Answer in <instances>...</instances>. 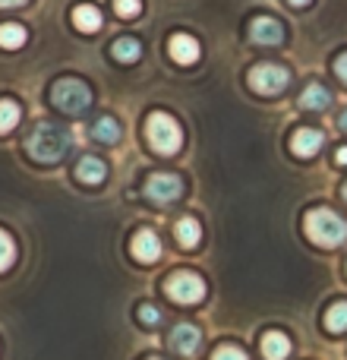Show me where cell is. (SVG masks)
Instances as JSON below:
<instances>
[{"label": "cell", "mask_w": 347, "mask_h": 360, "mask_svg": "<svg viewBox=\"0 0 347 360\" xmlns=\"http://www.w3.org/2000/svg\"><path fill=\"white\" fill-rule=\"evenodd\" d=\"M73 139L63 130L60 124H51V120H41V124L32 127V133L25 136V149L35 162H60L70 152Z\"/></svg>", "instance_id": "6da1fadb"}, {"label": "cell", "mask_w": 347, "mask_h": 360, "mask_svg": "<svg viewBox=\"0 0 347 360\" xmlns=\"http://www.w3.org/2000/svg\"><path fill=\"white\" fill-rule=\"evenodd\" d=\"M303 231L319 247H338L347 240V221L332 209H310L303 218Z\"/></svg>", "instance_id": "7a4b0ae2"}, {"label": "cell", "mask_w": 347, "mask_h": 360, "mask_svg": "<svg viewBox=\"0 0 347 360\" xmlns=\"http://www.w3.org/2000/svg\"><path fill=\"white\" fill-rule=\"evenodd\" d=\"M145 139L149 146L158 152V155H174L180 152V143H183V133H180V124L164 111H152L149 120H145Z\"/></svg>", "instance_id": "3957f363"}, {"label": "cell", "mask_w": 347, "mask_h": 360, "mask_svg": "<svg viewBox=\"0 0 347 360\" xmlns=\"http://www.w3.org/2000/svg\"><path fill=\"white\" fill-rule=\"evenodd\" d=\"M54 108H60L63 114H86L92 105V89L79 79H57L51 89Z\"/></svg>", "instance_id": "277c9868"}, {"label": "cell", "mask_w": 347, "mask_h": 360, "mask_svg": "<svg viewBox=\"0 0 347 360\" xmlns=\"http://www.w3.org/2000/svg\"><path fill=\"white\" fill-rule=\"evenodd\" d=\"M164 291H168L171 300L177 304H199L205 297V281L199 278L196 272H174L168 281H164Z\"/></svg>", "instance_id": "5b68a950"}, {"label": "cell", "mask_w": 347, "mask_h": 360, "mask_svg": "<svg viewBox=\"0 0 347 360\" xmlns=\"http://www.w3.org/2000/svg\"><path fill=\"white\" fill-rule=\"evenodd\" d=\"M249 86L256 89V92L262 95H275L281 92V89L287 86V79H291V73H287L281 63H256L253 70H249Z\"/></svg>", "instance_id": "8992f818"}, {"label": "cell", "mask_w": 347, "mask_h": 360, "mask_svg": "<svg viewBox=\"0 0 347 360\" xmlns=\"http://www.w3.org/2000/svg\"><path fill=\"white\" fill-rule=\"evenodd\" d=\"M180 193H183V180H180L177 174H164L162 171V174H152L149 180H145V196L158 205L177 202Z\"/></svg>", "instance_id": "52a82bcc"}, {"label": "cell", "mask_w": 347, "mask_h": 360, "mask_svg": "<svg viewBox=\"0 0 347 360\" xmlns=\"http://www.w3.org/2000/svg\"><path fill=\"white\" fill-rule=\"evenodd\" d=\"M249 38H253L256 44L275 48V44H281V38H284V29H281V22L275 16H256L253 22H249Z\"/></svg>", "instance_id": "ba28073f"}, {"label": "cell", "mask_w": 347, "mask_h": 360, "mask_svg": "<svg viewBox=\"0 0 347 360\" xmlns=\"http://www.w3.org/2000/svg\"><path fill=\"white\" fill-rule=\"evenodd\" d=\"M130 250H133V256H136L139 262H155L158 256H162V240H158L155 231L143 228V231H136V234H133Z\"/></svg>", "instance_id": "9c48e42d"}, {"label": "cell", "mask_w": 347, "mask_h": 360, "mask_svg": "<svg viewBox=\"0 0 347 360\" xmlns=\"http://www.w3.org/2000/svg\"><path fill=\"white\" fill-rule=\"evenodd\" d=\"M199 345H202V332H199L196 326L183 323V326H177V329L171 332V348L177 351V354L192 357L199 351Z\"/></svg>", "instance_id": "30bf717a"}, {"label": "cell", "mask_w": 347, "mask_h": 360, "mask_svg": "<svg viewBox=\"0 0 347 360\" xmlns=\"http://www.w3.org/2000/svg\"><path fill=\"white\" fill-rule=\"evenodd\" d=\"M168 51H171V57L177 63H196L199 60V54H202V51H199V41L192 35H183V32H177V35L171 38L168 41Z\"/></svg>", "instance_id": "8fae6325"}, {"label": "cell", "mask_w": 347, "mask_h": 360, "mask_svg": "<svg viewBox=\"0 0 347 360\" xmlns=\"http://www.w3.org/2000/svg\"><path fill=\"white\" fill-rule=\"evenodd\" d=\"M322 143H325V136L319 130H310V127H303V130H297L294 133V139H291V149H294V155H300V158H310V155H316L319 149H322Z\"/></svg>", "instance_id": "7c38bea8"}, {"label": "cell", "mask_w": 347, "mask_h": 360, "mask_svg": "<svg viewBox=\"0 0 347 360\" xmlns=\"http://www.w3.org/2000/svg\"><path fill=\"white\" fill-rule=\"evenodd\" d=\"M291 354V338L284 332H266L262 335V357L266 360H284Z\"/></svg>", "instance_id": "4fadbf2b"}, {"label": "cell", "mask_w": 347, "mask_h": 360, "mask_svg": "<svg viewBox=\"0 0 347 360\" xmlns=\"http://www.w3.org/2000/svg\"><path fill=\"white\" fill-rule=\"evenodd\" d=\"M332 105V92L322 86V82H310V86L303 89V95H300V108L303 111H322V108Z\"/></svg>", "instance_id": "5bb4252c"}, {"label": "cell", "mask_w": 347, "mask_h": 360, "mask_svg": "<svg viewBox=\"0 0 347 360\" xmlns=\"http://www.w3.org/2000/svg\"><path fill=\"white\" fill-rule=\"evenodd\" d=\"M76 177H79L82 184H89V186H98L101 180L107 177V168H105V162H101V158L86 155L79 165H76Z\"/></svg>", "instance_id": "9a60e30c"}, {"label": "cell", "mask_w": 347, "mask_h": 360, "mask_svg": "<svg viewBox=\"0 0 347 360\" xmlns=\"http://www.w3.org/2000/svg\"><path fill=\"white\" fill-rule=\"evenodd\" d=\"M174 234H177V240H180V247H186V250H192V247H199V240H202V228H199V221L196 218H180L177 224H174Z\"/></svg>", "instance_id": "2e32d148"}, {"label": "cell", "mask_w": 347, "mask_h": 360, "mask_svg": "<svg viewBox=\"0 0 347 360\" xmlns=\"http://www.w3.org/2000/svg\"><path fill=\"white\" fill-rule=\"evenodd\" d=\"M73 22L79 32H98L101 29V10L92 4H79L73 10Z\"/></svg>", "instance_id": "e0dca14e"}, {"label": "cell", "mask_w": 347, "mask_h": 360, "mask_svg": "<svg viewBox=\"0 0 347 360\" xmlns=\"http://www.w3.org/2000/svg\"><path fill=\"white\" fill-rule=\"evenodd\" d=\"M111 54L117 57L120 63H136L139 54H143V48H139L136 38H117V41L111 44Z\"/></svg>", "instance_id": "ac0fdd59"}, {"label": "cell", "mask_w": 347, "mask_h": 360, "mask_svg": "<svg viewBox=\"0 0 347 360\" xmlns=\"http://www.w3.org/2000/svg\"><path fill=\"white\" fill-rule=\"evenodd\" d=\"M25 38H29V32L22 29L19 22H4L0 25V48H22Z\"/></svg>", "instance_id": "d6986e66"}, {"label": "cell", "mask_w": 347, "mask_h": 360, "mask_svg": "<svg viewBox=\"0 0 347 360\" xmlns=\"http://www.w3.org/2000/svg\"><path fill=\"white\" fill-rule=\"evenodd\" d=\"M92 136L101 139V143H117L120 139V124L114 117H101L92 124Z\"/></svg>", "instance_id": "ffe728a7"}, {"label": "cell", "mask_w": 347, "mask_h": 360, "mask_svg": "<svg viewBox=\"0 0 347 360\" xmlns=\"http://www.w3.org/2000/svg\"><path fill=\"white\" fill-rule=\"evenodd\" d=\"M325 329L347 332V300H338V304L329 307V313H325Z\"/></svg>", "instance_id": "44dd1931"}, {"label": "cell", "mask_w": 347, "mask_h": 360, "mask_svg": "<svg viewBox=\"0 0 347 360\" xmlns=\"http://www.w3.org/2000/svg\"><path fill=\"white\" fill-rule=\"evenodd\" d=\"M19 117H22V111H19L16 101L0 98V133H10L19 124Z\"/></svg>", "instance_id": "7402d4cb"}, {"label": "cell", "mask_w": 347, "mask_h": 360, "mask_svg": "<svg viewBox=\"0 0 347 360\" xmlns=\"http://www.w3.org/2000/svg\"><path fill=\"white\" fill-rule=\"evenodd\" d=\"M13 259H16V243H13V237L6 234L4 228H0V272H6V269L13 266Z\"/></svg>", "instance_id": "603a6c76"}, {"label": "cell", "mask_w": 347, "mask_h": 360, "mask_svg": "<svg viewBox=\"0 0 347 360\" xmlns=\"http://www.w3.org/2000/svg\"><path fill=\"white\" fill-rule=\"evenodd\" d=\"M139 10H143V0H114V13L124 19H133Z\"/></svg>", "instance_id": "cb8c5ba5"}, {"label": "cell", "mask_w": 347, "mask_h": 360, "mask_svg": "<svg viewBox=\"0 0 347 360\" xmlns=\"http://www.w3.org/2000/svg\"><path fill=\"white\" fill-rule=\"evenodd\" d=\"M211 360H247V354H243L237 345H221V348L211 354Z\"/></svg>", "instance_id": "d4e9b609"}, {"label": "cell", "mask_w": 347, "mask_h": 360, "mask_svg": "<svg viewBox=\"0 0 347 360\" xmlns=\"http://www.w3.org/2000/svg\"><path fill=\"white\" fill-rule=\"evenodd\" d=\"M139 319H143L145 326H158V323H162V313H158V307L143 304V307H139Z\"/></svg>", "instance_id": "484cf974"}, {"label": "cell", "mask_w": 347, "mask_h": 360, "mask_svg": "<svg viewBox=\"0 0 347 360\" xmlns=\"http://www.w3.org/2000/svg\"><path fill=\"white\" fill-rule=\"evenodd\" d=\"M335 73H338V79H341L344 86H347V54H341V57L335 60Z\"/></svg>", "instance_id": "4316f807"}, {"label": "cell", "mask_w": 347, "mask_h": 360, "mask_svg": "<svg viewBox=\"0 0 347 360\" xmlns=\"http://www.w3.org/2000/svg\"><path fill=\"white\" fill-rule=\"evenodd\" d=\"M335 165H341V168H347V146H341V149L335 152Z\"/></svg>", "instance_id": "83f0119b"}, {"label": "cell", "mask_w": 347, "mask_h": 360, "mask_svg": "<svg viewBox=\"0 0 347 360\" xmlns=\"http://www.w3.org/2000/svg\"><path fill=\"white\" fill-rule=\"evenodd\" d=\"M338 127H341V130L347 133V108H344V111H341V114H338Z\"/></svg>", "instance_id": "f1b7e54d"}, {"label": "cell", "mask_w": 347, "mask_h": 360, "mask_svg": "<svg viewBox=\"0 0 347 360\" xmlns=\"http://www.w3.org/2000/svg\"><path fill=\"white\" fill-rule=\"evenodd\" d=\"M25 0H0V6H22Z\"/></svg>", "instance_id": "f546056e"}, {"label": "cell", "mask_w": 347, "mask_h": 360, "mask_svg": "<svg viewBox=\"0 0 347 360\" xmlns=\"http://www.w3.org/2000/svg\"><path fill=\"white\" fill-rule=\"evenodd\" d=\"M287 4H291V6H306L310 0H287Z\"/></svg>", "instance_id": "4dcf8cb0"}, {"label": "cell", "mask_w": 347, "mask_h": 360, "mask_svg": "<svg viewBox=\"0 0 347 360\" xmlns=\"http://www.w3.org/2000/svg\"><path fill=\"white\" fill-rule=\"evenodd\" d=\"M344 199H347V186H344Z\"/></svg>", "instance_id": "1f68e13d"}, {"label": "cell", "mask_w": 347, "mask_h": 360, "mask_svg": "<svg viewBox=\"0 0 347 360\" xmlns=\"http://www.w3.org/2000/svg\"><path fill=\"white\" fill-rule=\"evenodd\" d=\"M152 360H158V357H152Z\"/></svg>", "instance_id": "d6a6232c"}]
</instances>
